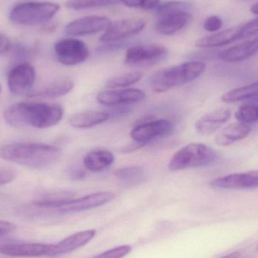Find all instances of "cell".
<instances>
[{"mask_svg": "<svg viewBox=\"0 0 258 258\" xmlns=\"http://www.w3.org/2000/svg\"><path fill=\"white\" fill-rule=\"evenodd\" d=\"M63 115L61 105L43 102H19L10 105L4 112L7 123L16 128H49L57 124Z\"/></svg>", "mask_w": 258, "mask_h": 258, "instance_id": "obj_1", "label": "cell"}, {"mask_svg": "<svg viewBox=\"0 0 258 258\" xmlns=\"http://www.w3.org/2000/svg\"><path fill=\"white\" fill-rule=\"evenodd\" d=\"M61 149L43 143H14L0 147V158L27 167L43 168L55 164Z\"/></svg>", "mask_w": 258, "mask_h": 258, "instance_id": "obj_2", "label": "cell"}, {"mask_svg": "<svg viewBox=\"0 0 258 258\" xmlns=\"http://www.w3.org/2000/svg\"><path fill=\"white\" fill-rule=\"evenodd\" d=\"M206 69L202 61H191L158 71L149 80L153 92L164 93L175 87L189 84L199 78Z\"/></svg>", "mask_w": 258, "mask_h": 258, "instance_id": "obj_3", "label": "cell"}, {"mask_svg": "<svg viewBox=\"0 0 258 258\" xmlns=\"http://www.w3.org/2000/svg\"><path fill=\"white\" fill-rule=\"evenodd\" d=\"M59 5L49 2H26L18 4L10 13L13 23L36 26L49 22L59 10Z\"/></svg>", "mask_w": 258, "mask_h": 258, "instance_id": "obj_4", "label": "cell"}, {"mask_svg": "<svg viewBox=\"0 0 258 258\" xmlns=\"http://www.w3.org/2000/svg\"><path fill=\"white\" fill-rule=\"evenodd\" d=\"M217 153L202 143H191L181 148L170 158L169 170L173 171L205 167L214 162Z\"/></svg>", "mask_w": 258, "mask_h": 258, "instance_id": "obj_5", "label": "cell"}, {"mask_svg": "<svg viewBox=\"0 0 258 258\" xmlns=\"http://www.w3.org/2000/svg\"><path fill=\"white\" fill-rule=\"evenodd\" d=\"M168 53L165 46L157 43L131 46L126 49L124 62L131 67H152L165 60Z\"/></svg>", "mask_w": 258, "mask_h": 258, "instance_id": "obj_6", "label": "cell"}, {"mask_svg": "<svg viewBox=\"0 0 258 258\" xmlns=\"http://www.w3.org/2000/svg\"><path fill=\"white\" fill-rule=\"evenodd\" d=\"M115 198V195L111 191H100L93 193L77 199H69L55 205L49 211L59 214L81 212L88 211L102 206L111 202Z\"/></svg>", "mask_w": 258, "mask_h": 258, "instance_id": "obj_7", "label": "cell"}, {"mask_svg": "<svg viewBox=\"0 0 258 258\" xmlns=\"http://www.w3.org/2000/svg\"><path fill=\"white\" fill-rule=\"evenodd\" d=\"M146 25L144 19L137 17L111 22L99 40L103 43L121 41L123 39L140 34L144 30Z\"/></svg>", "mask_w": 258, "mask_h": 258, "instance_id": "obj_8", "label": "cell"}, {"mask_svg": "<svg viewBox=\"0 0 258 258\" xmlns=\"http://www.w3.org/2000/svg\"><path fill=\"white\" fill-rule=\"evenodd\" d=\"M55 52L58 61L68 66L81 64L90 55L87 45L75 38L64 39L57 42Z\"/></svg>", "mask_w": 258, "mask_h": 258, "instance_id": "obj_9", "label": "cell"}, {"mask_svg": "<svg viewBox=\"0 0 258 258\" xmlns=\"http://www.w3.org/2000/svg\"><path fill=\"white\" fill-rule=\"evenodd\" d=\"M36 80L34 68L28 63H21L9 74L8 85L10 92L16 96L31 93Z\"/></svg>", "mask_w": 258, "mask_h": 258, "instance_id": "obj_10", "label": "cell"}, {"mask_svg": "<svg viewBox=\"0 0 258 258\" xmlns=\"http://www.w3.org/2000/svg\"><path fill=\"white\" fill-rule=\"evenodd\" d=\"M257 185V170L226 175L211 182V186L215 189H253Z\"/></svg>", "mask_w": 258, "mask_h": 258, "instance_id": "obj_11", "label": "cell"}, {"mask_svg": "<svg viewBox=\"0 0 258 258\" xmlns=\"http://www.w3.org/2000/svg\"><path fill=\"white\" fill-rule=\"evenodd\" d=\"M172 127V123L165 119L150 120L137 125L131 131V137L137 143L146 144L158 137L167 135Z\"/></svg>", "mask_w": 258, "mask_h": 258, "instance_id": "obj_12", "label": "cell"}, {"mask_svg": "<svg viewBox=\"0 0 258 258\" xmlns=\"http://www.w3.org/2000/svg\"><path fill=\"white\" fill-rule=\"evenodd\" d=\"M111 22L108 18L104 16H87L68 24L66 33L74 37L97 34L105 31Z\"/></svg>", "mask_w": 258, "mask_h": 258, "instance_id": "obj_13", "label": "cell"}, {"mask_svg": "<svg viewBox=\"0 0 258 258\" xmlns=\"http://www.w3.org/2000/svg\"><path fill=\"white\" fill-rule=\"evenodd\" d=\"M144 91L140 89H126L119 90H105L98 93V102L108 106L137 103L146 99Z\"/></svg>", "mask_w": 258, "mask_h": 258, "instance_id": "obj_14", "label": "cell"}, {"mask_svg": "<svg viewBox=\"0 0 258 258\" xmlns=\"http://www.w3.org/2000/svg\"><path fill=\"white\" fill-rule=\"evenodd\" d=\"M192 20L190 12H176L158 16L155 29L162 35H172L185 28Z\"/></svg>", "mask_w": 258, "mask_h": 258, "instance_id": "obj_15", "label": "cell"}, {"mask_svg": "<svg viewBox=\"0 0 258 258\" xmlns=\"http://www.w3.org/2000/svg\"><path fill=\"white\" fill-rule=\"evenodd\" d=\"M52 244L25 243L0 246V253L11 256H42L52 255Z\"/></svg>", "mask_w": 258, "mask_h": 258, "instance_id": "obj_16", "label": "cell"}, {"mask_svg": "<svg viewBox=\"0 0 258 258\" xmlns=\"http://www.w3.org/2000/svg\"><path fill=\"white\" fill-rule=\"evenodd\" d=\"M231 112L227 108L214 110L202 116L196 123V130L202 135L208 136L218 131L230 118Z\"/></svg>", "mask_w": 258, "mask_h": 258, "instance_id": "obj_17", "label": "cell"}, {"mask_svg": "<svg viewBox=\"0 0 258 258\" xmlns=\"http://www.w3.org/2000/svg\"><path fill=\"white\" fill-rule=\"evenodd\" d=\"M239 40H243L241 26L229 28L218 32L217 31L211 35L202 37L196 41V46L202 49H212L225 46Z\"/></svg>", "mask_w": 258, "mask_h": 258, "instance_id": "obj_18", "label": "cell"}, {"mask_svg": "<svg viewBox=\"0 0 258 258\" xmlns=\"http://www.w3.org/2000/svg\"><path fill=\"white\" fill-rule=\"evenodd\" d=\"M95 235H96V230L94 229L81 231L73 234L64 239L61 240L57 244H52L51 256H58V255L64 254V253L74 251L90 242L94 238Z\"/></svg>", "mask_w": 258, "mask_h": 258, "instance_id": "obj_19", "label": "cell"}, {"mask_svg": "<svg viewBox=\"0 0 258 258\" xmlns=\"http://www.w3.org/2000/svg\"><path fill=\"white\" fill-rule=\"evenodd\" d=\"M257 52L256 38L235 45L217 54L219 59L225 62H239L250 58Z\"/></svg>", "mask_w": 258, "mask_h": 258, "instance_id": "obj_20", "label": "cell"}, {"mask_svg": "<svg viewBox=\"0 0 258 258\" xmlns=\"http://www.w3.org/2000/svg\"><path fill=\"white\" fill-rule=\"evenodd\" d=\"M251 127L248 123L238 121L222 130L216 137L215 142L220 146H230L235 142L244 140L249 135Z\"/></svg>", "mask_w": 258, "mask_h": 258, "instance_id": "obj_21", "label": "cell"}, {"mask_svg": "<svg viewBox=\"0 0 258 258\" xmlns=\"http://www.w3.org/2000/svg\"><path fill=\"white\" fill-rule=\"evenodd\" d=\"M110 113L106 111H87L74 114L69 123L74 127L90 128L105 123L110 118Z\"/></svg>", "mask_w": 258, "mask_h": 258, "instance_id": "obj_22", "label": "cell"}, {"mask_svg": "<svg viewBox=\"0 0 258 258\" xmlns=\"http://www.w3.org/2000/svg\"><path fill=\"white\" fill-rule=\"evenodd\" d=\"M114 157L109 151L97 149L91 151L84 158V164L87 170L93 172L102 171L114 163Z\"/></svg>", "mask_w": 258, "mask_h": 258, "instance_id": "obj_23", "label": "cell"}, {"mask_svg": "<svg viewBox=\"0 0 258 258\" xmlns=\"http://www.w3.org/2000/svg\"><path fill=\"white\" fill-rule=\"evenodd\" d=\"M73 88V82L70 80H60V81L51 83L41 90L31 92L28 93V96L30 98H37V99L61 97L70 93Z\"/></svg>", "mask_w": 258, "mask_h": 258, "instance_id": "obj_24", "label": "cell"}, {"mask_svg": "<svg viewBox=\"0 0 258 258\" xmlns=\"http://www.w3.org/2000/svg\"><path fill=\"white\" fill-rule=\"evenodd\" d=\"M258 93L257 82L253 83L249 85L244 86L239 88L234 89L223 95L221 99L226 103L239 102L244 99L256 97Z\"/></svg>", "mask_w": 258, "mask_h": 258, "instance_id": "obj_25", "label": "cell"}, {"mask_svg": "<svg viewBox=\"0 0 258 258\" xmlns=\"http://www.w3.org/2000/svg\"><path fill=\"white\" fill-rule=\"evenodd\" d=\"M120 0H69L66 5L70 10H87L111 7L120 4Z\"/></svg>", "mask_w": 258, "mask_h": 258, "instance_id": "obj_26", "label": "cell"}, {"mask_svg": "<svg viewBox=\"0 0 258 258\" xmlns=\"http://www.w3.org/2000/svg\"><path fill=\"white\" fill-rule=\"evenodd\" d=\"M143 77L141 72H133L129 73L122 74L110 78L105 87L109 89L122 88V87H129L139 82Z\"/></svg>", "mask_w": 258, "mask_h": 258, "instance_id": "obj_27", "label": "cell"}, {"mask_svg": "<svg viewBox=\"0 0 258 258\" xmlns=\"http://www.w3.org/2000/svg\"><path fill=\"white\" fill-rule=\"evenodd\" d=\"M117 179L126 182H136L143 179L145 170L141 167H126L117 169L114 172Z\"/></svg>", "mask_w": 258, "mask_h": 258, "instance_id": "obj_28", "label": "cell"}, {"mask_svg": "<svg viewBox=\"0 0 258 258\" xmlns=\"http://www.w3.org/2000/svg\"><path fill=\"white\" fill-rule=\"evenodd\" d=\"M191 10V4L186 1L173 0L160 4L156 9L157 16L167 14V13H176V12H190Z\"/></svg>", "mask_w": 258, "mask_h": 258, "instance_id": "obj_29", "label": "cell"}, {"mask_svg": "<svg viewBox=\"0 0 258 258\" xmlns=\"http://www.w3.org/2000/svg\"><path fill=\"white\" fill-rule=\"evenodd\" d=\"M235 118L238 121L244 123L256 122L258 118V108L256 105L245 104L241 105L235 112Z\"/></svg>", "mask_w": 258, "mask_h": 258, "instance_id": "obj_30", "label": "cell"}, {"mask_svg": "<svg viewBox=\"0 0 258 258\" xmlns=\"http://www.w3.org/2000/svg\"><path fill=\"white\" fill-rule=\"evenodd\" d=\"M132 250L131 245H122L120 247H114L111 250L103 252L100 254L96 256V257H109V258H120L126 256Z\"/></svg>", "mask_w": 258, "mask_h": 258, "instance_id": "obj_31", "label": "cell"}, {"mask_svg": "<svg viewBox=\"0 0 258 258\" xmlns=\"http://www.w3.org/2000/svg\"><path fill=\"white\" fill-rule=\"evenodd\" d=\"M223 27V20L217 16H210L205 19L203 24L204 29L208 32H217Z\"/></svg>", "mask_w": 258, "mask_h": 258, "instance_id": "obj_32", "label": "cell"}, {"mask_svg": "<svg viewBox=\"0 0 258 258\" xmlns=\"http://www.w3.org/2000/svg\"><path fill=\"white\" fill-rule=\"evenodd\" d=\"M240 26H241L243 39L253 37L257 34V19H252Z\"/></svg>", "mask_w": 258, "mask_h": 258, "instance_id": "obj_33", "label": "cell"}, {"mask_svg": "<svg viewBox=\"0 0 258 258\" xmlns=\"http://www.w3.org/2000/svg\"><path fill=\"white\" fill-rule=\"evenodd\" d=\"M127 43L123 41L111 42V43H105V45L99 46L97 49V52L100 54L110 53V52H115L126 47Z\"/></svg>", "mask_w": 258, "mask_h": 258, "instance_id": "obj_34", "label": "cell"}, {"mask_svg": "<svg viewBox=\"0 0 258 258\" xmlns=\"http://www.w3.org/2000/svg\"><path fill=\"white\" fill-rule=\"evenodd\" d=\"M16 172L11 170H0V185L9 183L14 180L16 178Z\"/></svg>", "mask_w": 258, "mask_h": 258, "instance_id": "obj_35", "label": "cell"}, {"mask_svg": "<svg viewBox=\"0 0 258 258\" xmlns=\"http://www.w3.org/2000/svg\"><path fill=\"white\" fill-rule=\"evenodd\" d=\"M17 229V226L14 223L8 221L0 220V235H7L13 233Z\"/></svg>", "mask_w": 258, "mask_h": 258, "instance_id": "obj_36", "label": "cell"}, {"mask_svg": "<svg viewBox=\"0 0 258 258\" xmlns=\"http://www.w3.org/2000/svg\"><path fill=\"white\" fill-rule=\"evenodd\" d=\"M160 5V0H143L140 9L143 10H154Z\"/></svg>", "mask_w": 258, "mask_h": 258, "instance_id": "obj_37", "label": "cell"}, {"mask_svg": "<svg viewBox=\"0 0 258 258\" xmlns=\"http://www.w3.org/2000/svg\"><path fill=\"white\" fill-rule=\"evenodd\" d=\"M11 47V42L4 34H0V54L7 52Z\"/></svg>", "mask_w": 258, "mask_h": 258, "instance_id": "obj_38", "label": "cell"}, {"mask_svg": "<svg viewBox=\"0 0 258 258\" xmlns=\"http://www.w3.org/2000/svg\"><path fill=\"white\" fill-rule=\"evenodd\" d=\"M143 0H120V3L130 8H140Z\"/></svg>", "mask_w": 258, "mask_h": 258, "instance_id": "obj_39", "label": "cell"}, {"mask_svg": "<svg viewBox=\"0 0 258 258\" xmlns=\"http://www.w3.org/2000/svg\"><path fill=\"white\" fill-rule=\"evenodd\" d=\"M250 12H251L253 14L257 15L258 14V4L257 3H255L254 4L251 6L250 7Z\"/></svg>", "mask_w": 258, "mask_h": 258, "instance_id": "obj_40", "label": "cell"}, {"mask_svg": "<svg viewBox=\"0 0 258 258\" xmlns=\"http://www.w3.org/2000/svg\"><path fill=\"white\" fill-rule=\"evenodd\" d=\"M1 90H2V88H1V85H0V93H1Z\"/></svg>", "mask_w": 258, "mask_h": 258, "instance_id": "obj_41", "label": "cell"}, {"mask_svg": "<svg viewBox=\"0 0 258 258\" xmlns=\"http://www.w3.org/2000/svg\"><path fill=\"white\" fill-rule=\"evenodd\" d=\"M247 1H248V0H247Z\"/></svg>", "mask_w": 258, "mask_h": 258, "instance_id": "obj_42", "label": "cell"}]
</instances>
